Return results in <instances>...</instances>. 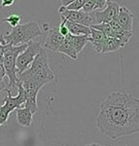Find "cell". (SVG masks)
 <instances>
[{"label":"cell","mask_w":139,"mask_h":146,"mask_svg":"<svg viewBox=\"0 0 139 146\" xmlns=\"http://www.w3.org/2000/svg\"><path fill=\"white\" fill-rule=\"evenodd\" d=\"M102 135L116 140L139 131V100L124 92H111L100 104L95 120Z\"/></svg>","instance_id":"1"},{"label":"cell","mask_w":139,"mask_h":146,"mask_svg":"<svg viewBox=\"0 0 139 146\" xmlns=\"http://www.w3.org/2000/svg\"><path fill=\"white\" fill-rule=\"evenodd\" d=\"M42 34L39 23L36 21H29L26 23L19 25L7 34H0V42L3 45L20 46L34 41L36 37Z\"/></svg>","instance_id":"2"},{"label":"cell","mask_w":139,"mask_h":146,"mask_svg":"<svg viewBox=\"0 0 139 146\" xmlns=\"http://www.w3.org/2000/svg\"><path fill=\"white\" fill-rule=\"evenodd\" d=\"M28 44V43H27ZM27 44H23L20 46L5 45V51L3 56V66L5 68L6 76L9 78V83L7 86V91L12 92L17 88V84L20 82L16 71V60L21 53H23L27 47Z\"/></svg>","instance_id":"3"},{"label":"cell","mask_w":139,"mask_h":146,"mask_svg":"<svg viewBox=\"0 0 139 146\" xmlns=\"http://www.w3.org/2000/svg\"><path fill=\"white\" fill-rule=\"evenodd\" d=\"M18 95L17 96H13L11 95V92H7V96L4 98V104L0 105V127L2 125H5L7 120L9 118V114L16 110L17 108H21L22 105L25 102V95L22 83L19 82L17 84Z\"/></svg>","instance_id":"4"},{"label":"cell","mask_w":139,"mask_h":146,"mask_svg":"<svg viewBox=\"0 0 139 146\" xmlns=\"http://www.w3.org/2000/svg\"><path fill=\"white\" fill-rule=\"evenodd\" d=\"M42 49H43V46L40 42L30 41L27 44L25 50L21 53L16 60V71H17L18 76L25 69H27V67L31 64L35 56L38 55V53Z\"/></svg>","instance_id":"5"},{"label":"cell","mask_w":139,"mask_h":146,"mask_svg":"<svg viewBox=\"0 0 139 146\" xmlns=\"http://www.w3.org/2000/svg\"><path fill=\"white\" fill-rule=\"evenodd\" d=\"M47 65H50L49 64V56L46 50L43 48L38 53V55L35 56L33 62L27 67V69H25L23 73H21L18 76V78L20 80V82H23L25 80H28L29 78H31L38 70L47 66Z\"/></svg>","instance_id":"6"},{"label":"cell","mask_w":139,"mask_h":146,"mask_svg":"<svg viewBox=\"0 0 139 146\" xmlns=\"http://www.w3.org/2000/svg\"><path fill=\"white\" fill-rule=\"evenodd\" d=\"M58 13H60V17L64 18L65 20L69 21V22L78 23L83 25H86V27H91V25H95V21H93L91 14L85 13L83 10L71 11L67 10L65 7L61 6L58 9Z\"/></svg>","instance_id":"7"},{"label":"cell","mask_w":139,"mask_h":146,"mask_svg":"<svg viewBox=\"0 0 139 146\" xmlns=\"http://www.w3.org/2000/svg\"><path fill=\"white\" fill-rule=\"evenodd\" d=\"M119 4L117 2H113L111 0L106 3L105 9L102 11H93L91 12V16L95 21V25L98 23H108L112 20L117 19L118 13H119Z\"/></svg>","instance_id":"8"},{"label":"cell","mask_w":139,"mask_h":146,"mask_svg":"<svg viewBox=\"0 0 139 146\" xmlns=\"http://www.w3.org/2000/svg\"><path fill=\"white\" fill-rule=\"evenodd\" d=\"M64 40V37L60 34L58 27H51L48 29V34L46 37V41L44 43V48L49 49L53 52H58L61 43Z\"/></svg>","instance_id":"9"},{"label":"cell","mask_w":139,"mask_h":146,"mask_svg":"<svg viewBox=\"0 0 139 146\" xmlns=\"http://www.w3.org/2000/svg\"><path fill=\"white\" fill-rule=\"evenodd\" d=\"M133 14L131 13L129 9L126 6H121L119 8V13H118L117 19L119 25L121 27L126 31L131 32L132 29V23H133Z\"/></svg>","instance_id":"10"},{"label":"cell","mask_w":139,"mask_h":146,"mask_svg":"<svg viewBox=\"0 0 139 146\" xmlns=\"http://www.w3.org/2000/svg\"><path fill=\"white\" fill-rule=\"evenodd\" d=\"M62 18V17H60ZM64 20V23L65 27H67L68 32H69L71 35H78V36H89L91 35V28L89 27H86V25H83L81 23H73V22H69V21Z\"/></svg>","instance_id":"11"},{"label":"cell","mask_w":139,"mask_h":146,"mask_svg":"<svg viewBox=\"0 0 139 146\" xmlns=\"http://www.w3.org/2000/svg\"><path fill=\"white\" fill-rule=\"evenodd\" d=\"M17 113V121L18 124L22 127H29L32 123L33 119V114L27 109V108H17L16 109Z\"/></svg>","instance_id":"12"},{"label":"cell","mask_w":139,"mask_h":146,"mask_svg":"<svg viewBox=\"0 0 139 146\" xmlns=\"http://www.w3.org/2000/svg\"><path fill=\"white\" fill-rule=\"evenodd\" d=\"M64 38H66L68 41L71 42V44L75 48L77 54H79L80 52L83 51L85 46H86L87 43L89 42L88 36H78V35H71L70 33H68Z\"/></svg>","instance_id":"13"},{"label":"cell","mask_w":139,"mask_h":146,"mask_svg":"<svg viewBox=\"0 0 139 146\" xmlns=\"http://www.w3.org/2000/svg\"><path fill=\"white\" fill-rule=\"evenodd\" d=\"M58 53L64 54V55L68 56L70 58H72V60H76L77 56H78V54H77L75 48L71 44V42L68 41L66 38H64V40H63V42L61 43L60 48L58 49Z\"/></svg>","instance_id":"14"},{"label":"cell","mask_w":139,"mask_h":146,"mask_svg":"<svg viewBox=\"0 0 139 146\" xmlns=\"http://www.w3.org/2000/svg\"><path fill=\"white\" fill-rule=\"evenodd\" d=\"M122 47L124 46L122 45L119 40H117L116 38H113V37H106L101 53L106 54L110 53V52H116L120 48H122Z\"/></svg>","instance_id":"15"},{"label":"cell","mask_w":139,"mask_h":146,"mask_svg":"<svg viewBox=\"0 0 139 146\" xmlns=\"http://www.w3.org/2000/svg\"><path fill=\"white\" fill-rule=\"evenodd\" d=\"M89 27L93 28V29H96V30H99V31L102 32L106 37H112L113 36V30L108 23H98V25H93Z\"/></svg>","instance_id":"16"},{"label":"cell","mask_w":139,"mask_h":146,"mask_svg":"<svg viewBox=\"0 0 139 146\" xmlns=\"http://www.w3.org/2000/svg\"><path fill=\"white\" fill-rule=\"evenodd\" d=\"M22 20V15H18V14H11L7 18L2 19V22H6L11 25L12 27H16L17 25H20V22Z\"/></svg>","instance_id":"17"},{"label":"cell","mask_w":139,"mask_h":146,"mask_svg":"<svg viewBox=\"0 0 139 146\" xmlns=\"http://www.w3.org/2000/svg\"><path fill=\"white\" fill-rule=\"evenodd\" d=\"M84 2L85 0H75L74 2H72L71 4H69L68 6H66L65 8L67 10H71V11H79L82 10L84 5Z\"/></svg>","instance_id":"18"},{"label":"cell","mask_w":139,"mask_h":146,"mask_svg":"<svg viewBox=\"0 0 139 146\" xmlns=\"http://www.w3.org/2000/svg\"><path fill=\"white\" fill-rule=\"evenodd\" d=\"M58 30H60V34L62 35L63 37H65L68 33H69V32H68L67 27H65V23H64V20H63V18H61V23H60V27H58Z\"/></svg>","instance_id":"19"},{"label":"cell","mask_w":139,"mask_h":146,"mask_svg":"<svg viewBox=\"0 0 139 146\" xmlns=\"http://www.w3.org/2000/svg\"><path fill=\"white\" fill-rule=\"evenodd\" d=\"M95 1L96 10H97V9H104V7L106 6V3H107L109 0H95Z\"/></svg>","instance_id":"20"},{"label":"cell","mask_w":139,"mask_h":146,"mask_svg":"<svg viewBox=\"0 0 139 146\" xmlns=\"http://www.w3.org/2000/svg\"><path fill=\"white\" fill-rule=\"evenodd\" d=\"M15 0H1L2 7H10L14 4Z\"/></svg>","instance_id":"21"},{"label":"cell","mask_w":139,"mask_h":146,"mask_svg":"<svg viewBox=\"0 0 139 146\" xmlns=\"http://www.w3.org/2000/svg\"><path fill=\"white\" fill-rule=\"evenodd\" d=\"M6 76V72H5V68H4L3 64L0 63V82L3 81L4 77Z\"/></svg>","instance_id":"22"},{"label":"cell","mask_w":139,"mask_h":146,"mask_svg":"<svg viewBox=\"0 0 139 146\" xmlns=\"http://www.w3.org/2000/svg\"><path fill=\"white\" fill-rule=\"evenodd\" d=\"M75 0H61V4H62L63 7H66L69 4H71L72 2H74Z\"/></svg>","instance_id":"23"},{"label":"cell","mask_w":139,"mask_h":146,"mask_svg":"<svg viewBox=\"0 0 139 146\" xmlns=\"http://www.w3.org/2000/svg\"><path fill=\"white\" fill-rule=\"evenodd\" d=\"M0 91H7V86L4 83V81H1L0 82Z\"/></svg>","instance_id":"24"},{"label":"cell","mask_w":139,"mask_h":146,"mask_svg":"<svg viewBox=\"0 0 139 146\" xmlns=\"http://www.w3.org/2000/svg\"><path fill=\"white\" fill-rule=\"evenodd\" d=\"M84 146H103V145L98 144V143H89V144H86Z\"/></svg>","instance_id":"25"}]
</instances>
